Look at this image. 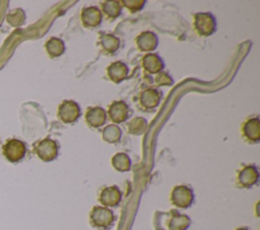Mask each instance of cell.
<instances>
[{
	"instance_id": "obj_15",
	"label": "cell",
	"mask_w": 260,
	"mask_h": 230,
	"mask_svg": "<svg viewBox=\"0 0 260 230\" xmlns=\"http://www.w3.org/2000/svg\"><path fill=\"white\" fill-rule=\"evenodd\" d=\"M161 95L160 92L154 88H148L144 90L140 95V104L145 108H154L159 104Z\"/></svg>"
},
{
	"instance_id": "obj_7",
	"label": "cell",
	"mask_w": 260,
	"mask_h": 230,
	"mask_svg": "<svg viewBox=\"0 0 260 230\" xmlns=\"http://www.w3.org/2000/svg\"><path fill=\"white\" fill-rule=\"evenodd\" d=\"M122 199L121 190L116 185L105 187L100 194V202L104 207H115Z\"/></svg>"
},
{
	"instance_id": "obj_16",
	"label": "cell",
	"mask_w": 260,
	"mask_h": 230,
	"mask_svg": "<svg viewBox=\"0 0 260 230\" xmlns=\"http://www.w3.org/2000/svg\"><path fill=\"white\" fill-rule=\"evenodd\" d=\"M142 65H143V68L145 69V71L150 73V74L158 73L165 67L164 61L156 54H147V55H145L142 59Z\"/></svg>"
},
{
	"instance_id": "obj_8",
	"label": "cell",
	"mask_w": 260,
	"mask_h": 230,
	"mask_svg": "<svg viewBox=\"0 0 260 230\" xmlns=\"http://www.w3.org/2000/svg\"><path fill=\"white\" fill-rule=\"evenodd\" d=\"M81 21L85 27L94 28L102 22V12L96 6L83 8L81 12Z\"/></svg>"
},
{
	"instance_id": "obj_6",
	"label": "cell",
	"mask_w": 260,
	"mask_h": 230,
	"mask_svg": "<svg viewBox=\"0 0 260 230\" xmlns=\"http://www.w3.org/2000/svg\"><path fill=\"white\" fill-rule=\"evenodd\" d=\"M35 152L43 161H52L58 156V145L54 140L46 138L36 145Z\"/></svg>"
},
{
	"instance_id": "obj_14",
	"label": "cell",
	"mask_w": 260,
	"mask_h": 230,
	"mask_svg": "<svg viewBox=\"0 0 260 230\" xmlns=\"http://www.w3.org/2000/svg\"><path fill=\"white\" fill-rule=\"evenodd\" d=\"M244 136L250 141L257 143L260 140V122L259 118H252L246 121L243 126Z\"/></svg>"
},
{
	"instance_id": "obj_17",
	"label": "cell",
	"mask_w": 260,
	"mask_h": 230,
	"mask_svg": "<svg viewBox=\"0 0 260 230\" xmlns=\"http://www.w3.org/2000/svg\"><path fill=\"white\" fill-rule=\"evenodd\" d=\"M191 224V220L187 215L173 212L171 219L168 222L169 230H186Z\"/></svg>"
},
{
	"instance_id": "obj_27",
	"label": "cell",
	"mask_w": 260,
	"mask_h": 230,
	"mask_svg": "<svg viewBox=\"0 0 260 230\" xmlns=\"http://www.w3.org/2000/svg\"><path fill=\"white\" fill-rule=\"evenodd\" d=\"M236 230H249V229H247V228H238V229H236Z\"/></svg>"
},
{
	"instance_id": "obj_12",
	"label": "cell",
	"mask_w": 260,
	"mask_h": 230,
	"mask_svg": "<svg viewBox=\"0 0 260 230\" xmlns=\"http://www.w3.org/2000/svg\"><path fill=\"white\" fill-rule=\"evenodd\" d=\"M86 123L92 128H99L105 125L107 121V113L103 107L93 106L87 109L85 114Z\"/></svg>"
},
{
	"instance_id": "obj_9",
	"label": "cell",
	"mask_w": 260,
	"mask_h": 230,
	"mask_svg": "<svg viewBox=\"0 0 260 230\" xmlns=\"http://www.w3.org/2000/svg\"><path fill=\"white\" fill-rule=\"evenodd\" d=\"M259 179V172L254 165L245 166L238 174V182L243 187H251L257 183Z\"/></svg>"
},
{
	"instance_id": "obj_21",
	"label": "cell",
	"mask_w": 260,
	"mask_h": 230,
	"mask_svg": "<svg viewBox=\"0 0 260 230\" xmlns=\"http://www.w3.org/2000/svg\"><path fill=\"white\" fill-rule=\"evenodd\" d=\"M127 127H128V131L130 134L141 135L146 131L147 122L145 119H143L141 117H137V118H134L133 120H131L128 123Z\"/></svg>"
},
{
	"instance_id": "obj_19",
	"label": "cell",
	"mask_w": 260,
	"mask_h": 230,
	"mask_svg": "<svg viewBox=\"0 0 260 230\" xmlns=\"http://www.w3.org/2000/svg\"><path fill=\"white\" fill-rule=\"evenodd\" d=\"M47 53L51 58L61 56L65 52L64 42L58 37H51L45 45Z\"/></svg>"
},
{
	"instance_id": "obj_13",
	"label": "cell",
	"mask_w": 260,
	"mask_h": 230,
	"mask_svg": "<svg viewBox=\"0 0 260 230\" xmlns=\"http://www.w3.org/2000/svg\"><path fill=\"white\" fill-rule=\"evenodd\" d=\"M128 72H129L128 67L126 66L125 63L121 61L114 62L107 68V73L109 78L115 83H120L121 81H123L127 77Z\"/></svg>"
},
{
	"instance_id": "obj_23",
	"label": "cell",
	"mask_w": 260,
	"mask_h": 230,
	"mask_svg": "<svg viewBox=\"0 0 260 230\" xmlns=\"http://www.w3.org/2000/svg\"><path fill=\"white\" fill-rule=\"evenodd\" d=\"M6 20L10 25H12L14 27L21 26L24 23V20H25L24 11L20 8H17V9H14V10L10 11L6 15Z\"/></svg>"
},
{
	"instance_id": "obj_18",
	"label": "cell",
	"mask_w": 260,
	"mask_h": 230,
	"mask_svg": "<svg viewBox=\"0 0 260 230\" xmlns=\"http://www.w3.org/2000/svg\"><path fill=\"white\" fill-rule=\"evenodd\" d=\"M99 44L106 53L114 54L119 49L120 40L117 36L110 33H101Z\"/></svg>"
},
{
	"instance_id": "obj_20",
	"label": "cell",
	"mask_w": 260,
	"mask_h": 230,
	"mask_svg": "<svg viewBox=\"0 0 260 230\" xmlns=\"http://www.w3.org/2000/svg\"><path fill=\"white\" fill-rule=\"evenodd\" d=\"M112 165L118 171L125 172L131 168V160L125 153H117L112 158Z\"/></svg>"
},
{
	"instance_id": "obj_11",
	"label": "cell",
	"mask_w": 260,
	"mask_h": 230,
	"mask_svg": "<svg viewBox=\"0 0 260 230\" xmlns=\"http://www.w3.org/2000/svg\"><path fill=\"white\" fill-rule=\"evenodd\" d=\"M157 36L152 31H143L136 39V45L142 52L153 51L157 47Z\"/></svg>"
},
{
	"instance_id": "obj_3",
	"label": "cell",
	"mask_w": 260,
	"mask_h": 230,
	"mask_svg": "<svg viewBox=\"0 0 260 230\" xmlns=\"http://www.w3.org/2000/svg\"><path fill=\"white\" fill-rule=\"evenodd\" d=\"M171 201L178 208H189L194 201L193 190L187 185H177L172 190Z\"/></svg>"
},
{
	"instance_id": "obj_25",
	"label": "cell",
	"mask_w": 260,
	"mask_h": 230,
	"mask_svg": "<svg viewBox=\"0 0 260 230\" xmlns=\"http://www.w3.org/2000/svg\"><path fill=\"white\" fill-rule=\"evenodd\" d=\"M122 3H123L128 9H130L132 12H136V11L140 10V9L144 6L145 0H130V1L123 0Z\"/></svg>"
},
{
	"instance_id": "obj_26",
	"label": "cell",
	"mask_w": 260,
	"mask_h": 230,
	"mask_svg": "<svg viewBox=\"0 0 260 230\" xmlns=\"http://www.w3.org/2000/svg\"><path fill=\"white\" fill-rule=\"evenodd\" d=\"M155 83L158 86H167V85H172L174 81L168 73L159 72L158 75L155 77Z\"/></svg>"
},
{
	"instance_id": "obj_5",
	"label": "cell",
	"mask_w": 260,
	"mask_h": 230,
	"mask_svg": "<svg viewBox=\"0 0 260 230\" xmlns=\"http://www.w3.org/2000/svg\"><path fill=\"white\" fill-rule=\"evenodd\" d=\"M81 116L78 103L74 100H64L58 107V117L65 124H71Z\"/></svg>"
},
{
	"instance_id": "obj_24",
	"label": "cell",
	"mask_w": 260,
	"mask_h": 230,
	"mask_svg": "<svg viewBox=\"0 0 260 230\" xmlns=\"http://www.w3.org/2000/svg\"><path fill=\"white\" fill-rule=\"evenodd\" d=\"M103 11L110 18H116L120 15L122 10V5L118 1H105L103 2Z\"/></svg>"
},
{
	"instance_id": "obj_2",
	"label": "cell",
	"mask_w": 260,
	"mask_h": 230,
	"mask_svg": "<svg viewBox=\"0 0 260 230\" xmlns=\"http://www.w3.org/2000/svg\"><path fill=\"white\" fill-rule=\"evenodd\" d=\"M194 26L201 36L211 35L216 28L214 16L209 12H198L194 15Z\"/></svg>"
},
{
	"instance_id": "obj_1",
	"label": "cell",
	"mask_w": 260,
	"mask_h": 230,
	"mask_svg": "<svg viewBox=\"0 0 260 230\" xmlns=\"http://www.w3.org/2000/svg\"><path fill=\"white\" fill-rule=\"evenodd\" d=\"M89 219L90 223L103 230H107L111 228L115 222V215L112 210H110L107 207H102V206H95L92 208L89 214Z\"/></svg>"
},
{
	"instance_id": "obj_22",
	"label": "cell",
	"mask_w": 260,
	"mask_h": 230,
	"mask_svg": "<svg viewBox=\"0 0 260 230\" xmlns=\"http://www.w3.org/2000/svg\"><path fill=\"white\" fill-rule=\"evenodd\" d=\"M122 136L121 129L116 125H110L103 131V139L108 143H117Z\"/></svg>"
},
{
	"instance_id": "obj_4",
	"label": "cell",
	"mask_w": 260,
	"mask_h": 230,
	"mask_svg": "<svg viewBox=\"0 0 260 230\" xmlns=\"http://www.w3.org/2000/svg\"><path fill=\"white\" fill-rule=\"evenodd\" d=\"M25 152L24 143L18 139H9L3 145V155L10 162H18L24 157Z\"/></svg>"
},
{
	"instance_id": "obj_10",
	"label": "cell",
	"mask_w": 260,
	"mask_h": 230,
	"mask_svg": "<svg viewBox=\"0 0 260 230\" xmlns=\"http://www.w3.org/2000/svg\"><path fill=\"white\" fill-rule=\"evenodd\" d=\"M109 116L113 122L123 123L129 117V106L124 101H114L109 107Z\"/></svg>"
}]
</instances>
